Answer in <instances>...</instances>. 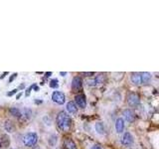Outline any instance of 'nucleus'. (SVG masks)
Masks as SVG:
<instances>
[{"label": "nucleus", "mask_w": 159, "mask_h": 149, "mask_svg": "<svg viewBox=\"0 0 159 149\" xmlns=\"http://www.w3.org/2000/svg\"><path fill=\"white\" fill-rule=\"evenodd\" d=\"M57 125L58 127L63 130V131H68L70 130L71 126H72V119L70 117V115L65 112V111H61L58 115H57Z\"/></svg>", "instance_id": "nucleus-1"}, {"label": "nucleus", "mask_w": 159, "mask_h": 149, "mask_svg": "<svg viewBox=\"0 0 159 149\" xmlns=\"http://www.w3.org/2000/svg\"><path fill=\"white\" fill-rule=\"evenodd\" d=\"M37 141H38V135L35 132H29L23 137V143L28 147L34 146L37 143Z\"/></svg>", "instance_id": "nucleus-2"}, {"label": "nucleus", "mask_w": 159, "mask_h": 149, "mask_svg": "<svg viewBox=\"0 0 159 149\" xmlns=\"http://www.w3.org/2000/svg\"><path fill=\"white\" fill-rule=\"evenodd\" d=\"M52 99L58 104H64L66 101V96L62 91H54L52 94Z\"/></svg>", "instance_id": "nucleus-3"}, {"label": "nucleus", "mask_w": 159, "mask_h": 149, "mask_svg": "<svg viewBox=\"0 0 159 149\" xmlns=\"http://www.w3.org/2000/svg\"><path fill=\"white\" fill-rule=\"evenodd\" d=\"M127 102L129 103V105L131 106H137L140 102V98L138 96L137 93L135 92H130L128 95H127Z\"/></svg>", "instance_id": "nucleus-4"}, {"label": "nucleus", "mask_w": 159, "mask_h": 149, "mask_svg": "<svg viewBox=\"0 0 159 149\" xmlns=\"http://www.w3.org/2000/svg\"><path fill=\"white\" fill-rule=\"evenodd\" d=\"M121 143L124 146H129L133 143V136L131 135L130 132H125L121 138Z\"/></svg>", "instance_id": "nucleus-5"}, {"label": "nucleus", "mask_w": 159, "mask_h": 149, "mask_svg": "<svg viewBox=\"0 0 159 149\" xmlns=\"http://www.w3.org/2000/svg\"><path fill=\"white\" fill-rule=\"evenodd\" d=\"M75 103L77 106H80V108H84L85 105H86V99H85V96L83 94H77L75 96Z\"/></svg>", "instance_id": "nucleus-6"}, {"label": "nucleus", "mask_w": 159, "mask_h": 149, "mask_svg": "<svg viewBox=\"0 0 159 149\" xmlns=\"http://www.w3.org/2000/svg\"><path fill=\"white\" fill-rule=\"evenodd\" d=\"M122 115L127 122H132L134 120V113L130 109H124L122 112Z\"/></svg>", "instance_id": "nucleus-7"}, {"label": "nucleus", "mask_w": 159, "mask_h": 149, "mask_svg": "<svg viewBox=\"0 0 159 149\" xmlns=\"http://www.w3.org/2000/svg\"><path fill=\"white\" fill-rule=\"evenodd\" d=\"M81 84H82L81 78L80 76H75L73 81H72V88L74 90H79L81 88Z\"/></svg>", "instance_id": "nucleus-8"}, {"label": "nucleus", "mask_w": 159, "mask_h": 149, "mask_svg": "<svg viewBox=\"0 0 159 149\" xmlns=\"http://www.w3.org/2000/svg\"><path fill=\"white\" fill-rule=\"evenodd\" d=\"M115 129H116V132L117 133H121L124 129V120L122 118H117L116 119V122H115Z\"/></svg>", "instance_id": "nucleus-9"}, {"label": "nucleus", "mask_w": 159, "mask_h": 149, "mask_svg": "<svg viewBox=\"0 0 159 149\" xmlns=\"http://www.w3.org/2000/svg\"><path fill=\"white\" fill-rule=\"evenodd\" d=\"M67 110L69 113L71 114H75L78 111V106L76 105V103L74 101H69L67 103Z\"/></svg>", "instance_id": "nucleus-10"}, {"label": "nucleus", "mask_w": 159, "mask_h": 149, "mask_svg": "<svg viewBox=\"0 0 159 149\" xmlns=\"http://www.w3.org/2000/svg\"><path fill=\"white\" fill-rule=\"evenodd\" d=\"M131 81L134 84H141V76H140V73H132L131 76H130Z\"/></svg>", "instance_id": "nucleus-11"}, {"label": "nucleus", "mask_w": 159, "mask_h": 149, "mask_svg": "<svg viewBox=\"0 0 159 149\" xmlns=\"http://www.w3.org/2000/svg\"><path fill=\"white\" fill-rule=\"evenodd\" d=\"M140 76H141V83L142 84H147L151 79V74L147 72L140 73Z\"/></svg>", "instance_id": "nucleus-12"}, {"label": "nucleus", "mask_w": 159, "mask_h": 149, "mask_svg": "<svg viewBox=\"0 0 159 149\" xmlns=\"http://www.w3.org/2000/svg\"><path fill=\"white\" fill-rule=\"evenodd\" d=\"M94 129L98 134H104L105 133V128L103 126V124L101 122H97L94 125Z\"/></svg>", "instance_id": "nucleus-13"}, {"label": "nucleus", "mask_w": 159, "mask_h": 149, "mask_svg": "<svg viewBox=\"0 0 159 149\" xmlns=\"http://www.w3.org/2000/svg\"><path fill=\"white\" fill-rule=\"evenodd\" d=\"M4 128H5V130L8 131V132H13L14 129H15V126H14V124L12 123V121L6 120L5 123H4Z\"/></svg>", "instance_id": "nucleus-14"}, {"label": "nucleus", "mask_w": 159, "mask_h": 149, "mask_svg": "<svg viewBox=\"0 0 159 149\" xmlns=\"http://www.w3.org/2000/svg\"><path fill=\"white\" fill-rule=\"evenodd\" d=\"M65 147H66V149H77L76 143L74 142V140H72L70 138L65 141Z\"/></svg>", "instance_id": "nucleus-15"}, {"label": "nucleus", "mask_w": 159, "mask_h": 149, "mask_svg": "<svg viewBox=\"0 0 159 149\" xmlns=\"http://www.w3.org/2000/svg\"><path fill=\"white\" fill-rule=\"evenodd\" d=\"M10 112H11V114L13 115V116H15V117H20L22 114H21V111L18 109V108H16V107H12L11 109H10Z\"/></svg>", "instance_id": "nucleus-16"}, {"label": "nucleus", "mask_w": 159, "mask_h": 149, "mask_svg": "<svg viewBox=\"0 0 159 149\" xmlns=\"http://www.w3.org/2000/svg\"><path fill=\"white\" fill-rule=\"evenodd\" d=\"M50 86H51L52 88H57V87L59 86V84H58V79H57V78L52 79V80L50 81Z\"/></svg>", "instance_id": "nucleus-17"}, {"label": "nucleus", "mask_w": 159, "mask_h": 149, "mask_svg": "<svg viewBox=\"0 0 159 149\" xmlns=\"http://www.w3.org/2000/svg\"><path fill=\"white\" fill-rule=\"evenodd\" d=\"M17 91H18V89H17V88H15V89H13V90H11L10 92H8V93H7V95H8V96H11V95H13L14 93H16Z\"/></svg>", "instance_id": "nucleus-18"}, {"label": "nucleus", "mask_w": 159, "mask_h": 149, "mask_svg": "<svg viewBox=\"0 0 159 149\" xmlns=\"http://www.w3.org/2000/svg\"><path fill=\"white\" fill-rule=\"evenodd\" d=\"M16 76H17V74H12V75H11V77L9 78V82H12V81H13V79H14Z\"/></svg>", "instance_id": "nucleus-19"}, {"label": "nucleus", "mask_w": 159, "mask_h": 149, "mask_svg": "<svg viewBox=\"0 0 159 149\" xmlns=\"http://www.w3.org/2000/svg\"><path fill=\"white\" fill-rule=\"evenodd\" d=\"M90 149H101V148H100V146H99V145H93V146H92Z\"/></svg>", "instance_id": "nucleus-20"}, {"label": "nucleus", "mask_w": 159, "mask_h": 149, "mask_svg": "<svg viewBox=\"0 0 159 149\" xmlns=\"http://www.w3.org/2000/svg\"><path fill=\"white\" fill-rule=\"evenodd\" d=\"M31 89H32V86H30V87H29V88L27 89V91H26V95H29V93H30Z\"/></svg>", "instance_id": "nucleus-21"}, {"label": "nucleus", "mask_w": 159, "mask_h": 149, "mask_svg": "<svg viewBox=\"0 0 159 149\" xmlns=\"http://www.w3.org/2000/svg\"><path fill=\"white\" fill-rule=\"evenodd\" d=\"M82 74H85V75H92L93 73H82Z\"/></svg>", "instance_id": "nucleus-22"}, {"label": "nucleus", "mask_w": 159, "mask_h": 149, "mask_svg": "<svg viewBox=\"0 0 159 149\" xmlns=\"http://www.w3.org/2000/svg\"><path fill=\"white\" fill-rule=\"evenodd\" d=\"M60 74L64 76V75H66V74H67V73H66V72H61V73H60Z\"/></svg>", "instance_id": "nucleus-23"}, {"label": "nucleus", "mask_w": 159, "mask_h": 149, "mask_svg": "<svg viewBox=\"0 0 159 149\" xmlns=\"http://www.w3.org/2000/svg\"><path fill=\"white\" fill-rule=\"evenodd\" d=\"M51 74H52V73H51V72H49V73H46V76L48 77V76H50Z\"/></svg>", "instance_id": "nucleus-24"}, {"label": "nucleus", "mask_w": 159, "mask_h": 149, "mask_svg": "<svg viewBox=\"0 0 159 149\" xmlns=\"http://www.w3.org/2000/svg\"><path fill=\"white\" fill-rule=\"evenodd\" d=\"M7 74H8V73H4V74H3L2 75H1V76H0V78H3V77H4V76H5V75H6Z\"/></svg>", "instance_id": "nucleus-25"}, {"label": "nucleus", "mask_w": 159, "mask_h": 149, "mask_svg": "<svg viewBox=\"0 0 159 149\" xmlns=\"http://www.w3.org/2000/svg\"><path fill=\"white\" fill-rule=\"evenodd\" d=\"M20 96H21V93H19V94H18V95H17V96H16V98H19V97H20Z\"/></svg>", "instance_id": "nucleus-26"}]
</instances>
